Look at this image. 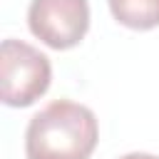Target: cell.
Wrapping results in <instances>:
<instances>
[{"mask_svg":"<svg viewBox=\"0 0 159 159\" xmlns=\"http://www.w3.org/2000/svg\"><path fill=\"white\" fill-rule=\"evenodd\" d=\"M99 139L97 117L72 99L42 107L25 129L27 159H89Z\"/></svg>","mask_w":159,"mask_h":159,"instance_id":"cell-1","label":"cell"},{"mask_svg":"<svg viewBox=\"0 0 159 159\" xmlns=\"http://www.w3.org/2000/svg\"><path fill=\"white\" fill-rule=\"evenodd\" d=\"M50 57L22 40H2L0 45V99L7 107H30L50 87Z\"/></svg>","mask_w":159,"mask_h":159,"instance_id":"cell-2","label":"cell"},{"mask_svg":"<svg viewBox=\"0 0 159 159\" xmlns=\"http://www.w3.org/2000/svg\"><path fill=\"white\" fill-rule=\"evenodd\" d=\"M30 32L52 50H70L89 30L87 0H32L27 7Z\"/></svg>","mask_w":159,"mask_h":159,"instance_id":"cell-3","label":"cell"},{"mask_svg":"<svg viewBox=\"0 0 159 159\" xmlns=\"http://www.w3.org/2000/svg\"><path fill=\"white\" fill-rule=\"evenodd\" d=\"M112 17L132 30H152L159 25V0H107Z\"/></svg>","mask_w":159,"mask_h":159,"instance_id":"cell-4","label":"cell"},{"mask_svg":"<svg viewBox=\"0 0 159 159\" xmlns=\"http://www.w3.org/2000/svg\"><path fill=\"white\" fill-rule=\"evenodd\" d=\"M119 159H159V157L144 154V152H132V154H124V157H119Z\"/></svg>","mask_w":159,"mask_h":159,"instance_id":"cell-5","label":"cell"}]
</instances>
